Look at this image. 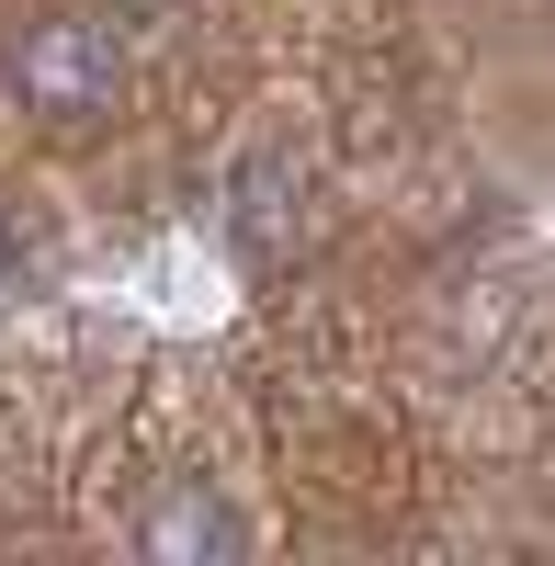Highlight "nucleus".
I'll list each match as a JSON object with an SVG mask.
<instances>
[{
	"label": "nucleus",
	"instance_id": "nucleus-4",
	"mask_svg": "<svg viewBox=\"0 0 555 566\" xmlns=\"http://www.w3.org/2000/svg\"><path fill=\"white\" fill-rule=\"evenodd\" d=\"M193 0H114V23H181Z\"/></svg>",
	"mask_w": 555,
	"mask_h": 566
},
{
	"label": "nucleus",
	"instance_id": "nucleus-5",
	"mask_svg": "<svg viewBox=\"0 0 555 566\" xmlns=\"http://www.w3.org/2000/svg\"><path fill=\"white\" fill-rule=\"evenodd\" d=\"M12 261H23V239H12V216H0V283H12Z\"/></svg>",
	"mask_w": 555,
	"mask_h": 566
},
{
	"label": "nucleus",
	"instance_id": "nucleus-3",
	"mask_svg": "<svg viewBox=\"0 0 555 566\" xmlns=\"http://www.w3.org/2000/svg\"><path fill=\"white\" fill-rule=\"evenodd\" d=\"M239 544H250V522L205 476H170L148 510H136V555H159V566H227Z\"/></svg>",
	"mask_w": 555,
	"mask_h": 566
},
{
	"label": "nucleus",
	"instance_id": "nucleus-2",
	"mask_svg": "<svg viewBox=\"0 0 555 566\" xmlns=\"http://www.w3.org/2000/svg\"><path fill=\"white\" fill-rule=\"evenodd\" d=\"M317 170L306 148H284V136H261V148H239V170H227V250H239L250 283H284L317 261Z\"/></svg>",
	"mask_w": 555,
	"mask_h": 566
},
{
	"label": "nucleus",
	"instance_id": "nucleus-1",
	"mask_svg": "<svg viewBox=\"0 0 555 566\" xmlns=\"http://www.w3.org/2000/svg\"><path fill=\"white\" fill-rule=\"evenodd\" d=\"M12 103H23V125H45V136H103L114 114H125V45H114V23H91V12H34L23 34H12Z\"/></svg>",
	"mask_w": 555,
	"mask_h": 566
}]
</instances>
